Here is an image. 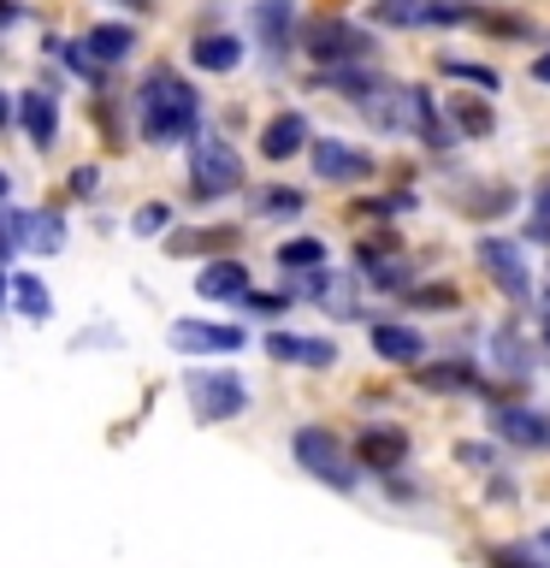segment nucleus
<instances>
[{
	"instance_id": "obj_1",
	"label": "nucleus",
	"mask_w": 550,
	"mask_h": 568,
	"mask_svg": "<svg viewBox=\"0 0 550 568\" xmlns=\"http://www.w3.org/2000/svg\"><path fill=\"white\" fill-rule=\"evenodd\" d=\"M136 119H142V136L154 149H172V142H195V124H202V95L177 78V71L154 65L136 89Z\"/></svg>"
},
{
	"instance_id": "obj_2",
	"label": "nucleus",
	"mask_w": 550,
	"mask_h": 568,
	"mask_svg": "<svg viewBox=\"0 0 550 568\" xmlns=\"http://www.w3.org/2000/svg\"><path fill=\"white\" fill-rule=\"evenodd\" d=\"M231 190H243V160L225 136H195L190 142V195L195 202H225Z\"/></svg>"
},
{
	"instance_id": "obj_3",
	"label": "nucleus",
	"mask_w": 550,
	"mask_h": 568,
	"mask_svg": "<svg viewBox=\"0 0 550 568\" xmlns=\"http://www.w3.org/2000/svg\"><path fill=\"white\" fill-rule=\"evenodd\" d=\"M291 456L319 479V486H332V491H349L355 486V456L344 450V438H337L332 426H296Z\"/></svg>"
},
{
	"instance_id": "obj_4",
	"label": "nucleus",
	"mask_w": 550,
	"mask_h": 568,
	"mask_svg": "<svg viewBox=\"0 0 550 568\" xmlns=\"http://www.w3.org/2000/svg\"><path fill=\"white\" fill-rule=\"evenodd\" d=\"M190 408H195V420H237L243 408H248V385H243V373H225V367H195L190 379Z\"/></svg>"
},
{
	"instance_id": "obj_5",
	"label": "nucleus",
	"mask_w": 550,
	"mask_h": 568,
	"mask_svg": "<svg viewBox=\"0 0 550 568\" xmlns=\"http://www.w3.org/2000/svg\"><path fill=\"white\" fill-rule=\"evenodd\" d=\"M302 48H308L319 65H361L373 53L367 30H355L349 18H314V24L302 30Z\"/></svg>"
},
{
	"instance_id": "obj_6",
	"label": "nucleus",
	"mask_w": 550,
	"mask_h": 568,
	"mask_svg": "<svg viewBox=\"0 0 550 568\" xmlns=\"http://www.w3.org/2000/svg\"><path fill=\"white\" fill-rule=\"evenodd\" d=\"M479 266L497 278V291L515 296V302H527L532 296V273H527V255H521V243L515 237H479Z\"/></svg>"
},
{
	"instance_id": "obj_7",
	"label": "nucleus",
	"mask_w": 550,
	"mask_h": 568,
	"mask_svg": "<svg viewBox=\"0 0 550 568\" xmlns=\"http://www.w3.org/2000/svg\"><path fill=\"white\" fill-rule=\"evenodd\" d=\"M314 172L326 178V184H367V178H373V154H361L355 142L319 136L314 142Z\"/></svg>"
},
{
	"instance_id": "obj_8",
	"label": "nucleus",
	"mask_w": 550,
	"mask_h": 568,
	"mask_svg": "<svg viewBox=\"0 0 550 568\" xmlns=\"http://www.w3.org/2000/svg\"><path fill=\"white\" fill-rule=\"evenodd\" d=\"M172 349H184V355H231V349H243V332L237 326H213V320H177Z\"/></svg>"
},
{
	"instance_id": "obj_9",
	"label": "nucleus",
	"mask_w": 550,
	"mask_h": 568,
	"mask_svg": "<svg viewBox=\"0 0 550 568\" xmlns=\"http://www.w3.org/2000/svg\"><path fill=\"white\" fill-rule=\"evenodd\" d=\"M248 24H255V42L278 60V53L291 48V36H296V0H255Z\"/></svg>"
},
{
	"instance_id": "obj_10",
	"label": "nucleus",
	"mask_w": 550,
	"mask_h": 568,
	"mask_svg": "<svg viewBox=\"0 0 550 568\" xmlns=\"http://www.w3.org/2000/svg\"><path fill=\"white\" fill-rule=\"evenodd\" d=\"M18 124H24V136L35 149H53V136H60V101L48 89H24L18 95Z\"/></svg>"
},
{
	"instance_id": "obj_11",
	"label": "nucleus",
	"mask_w": 550,
	"mask_h": 568,
	"mask_svg": "<svg viewBox=\"0 0 550 568\" xmlns=\"http://www.w3.org/2000/svg\"><path fill=\"white\" fill-rule=\"evenodd\" d=\"M403 456H408V433H397V426H367L355 438V462H367L373 474H390Z\"/></svg>"
},
{
	"instance_id": "obj_12",
	"label": "nucleus",
	"mask_w": 550,
	"mask_h": 568,
	"mask_svg": "<svg viewBox=\"0 0 550 568\" xmlns=\"http://www.w3.org/2000/svg\"><path fill=\"white\" fill-rule=\"evenodd\" d=\"M266 355L273 362H302V367H332L337 349L326 337H296V332H266Z\"/></svg>"
},
{
	"instance_id": "obj_13",
	"label": "nucleus",
	"mask_w": 550,
	"mask_h": 568,
	"mask_svg": "<svg viewBox=\"0 0 550 568\" xmlns=\"http://www.w3.org/2000/svg\"><path fill=\"white\" fill-rule=\"evenodd\" d=\"M195 291L207 302H243L248 296V266L243 261H207L202 278H195Z\"/></svg>"
},
{
	"instance_id": "obj_14",
	"label": "nucleus",
	"mask_w": 550,
	"mask_h": 568,
	"mask_svg": "<svg viewBox=\"0 0 550 568\" xmlns=\"http://www.w3.org/2000/svg\"><path fill=\"white\" fill-rule=\"evenodd\" d=\"M296 149H308V119L296 113H278V119H266V131H261V154L266 160H291Z\"/></svg>"
},
{
	"instance_id": "obj_15",
	"label": "nucleus",
	"mask_w": 550,
	"mask_h": 568,
	"mask_svg": "<svg viewBox=\"0 0 550 568\" xmlns=\"http://www.w3.org/2000/svg\"><path fill=\"white\" fill-rule=\"evenodd\" d=\"M367 337H373V355H385V362H397V367H415L426 355V337L415 326H390L385 320V326H373Z\"/></svg>"
},
{
	"instance_id": "obj_16",
	"label": "nucleus",
	"mask_w": 550,
	"mask_h": 568,
	"mask_svg": "<svg viewBox=\"0 0 550 568\" xmlns=\"http://www.w3.org/2000/svg\"><path fill=\"white\" fill-rule=\"evenodd\" d=\"M65 243V220L53 207H35V213H18V248H35V255H53Z\"/></svg>"
},
{
	"instance_id": "obj_17",
	"label": "nucleus",
	"mask_w": 550,
	"mask_h": 568,
	"mask_svg": "<svg viewBox=\"0 0 550 568\" xmlns=\"http://www.w3.org/2000/svg\"><path fill=\"white\" fill-rule=\"evenodd\" d=\"M131 48H136V30L131 24H95V30L83 36V53H89V60H101V65L131 60Z\"/></svg>"
},
{
	"instance_id": "obj_18",
	"label": "nucleus",
	"mask_w": 550,
	"mask_h": 568,
	"mask_svg": "<svg viewBox=\"0 0 550 568\" xmlns=\"http://www.w3.org/2000/svg\"><path fill=\"white\" fill-rule=\"evenodd\" d=\"M491 426H497V433H503L509 444H539V450L550 444V420L532 415V408H497Z\"/></svg>"
},
{
	"instance_id": "obj_19",
	"label": "nucleus",
	"mask_w": 550,
	"mask_h": 568,
	"mask_svg": "<svg viewBox=\"0 0 550 568\" xmlns=\"http://www.w3.org/2000/svg\"><path fill=\"white\" fill-rule=\"evenodd\" d=\"M190 60L202 71H237L243 65V42H237V36H195Z\"/></svg>"
},
{
	"instance_id": "obj_20",
	"label": "nucleus",
	"mask_w": 550,
	"mask_h": 568,
	"mask_svg": "<svg viewBox=\"0 0 550 568\" xmlns=\"http://www.w3.org/2000/svg\"><path fill=\"white\" fill-rule=\"evenodd\" d=\"M278 266H284V273H314V266H326V243H319V237L278 243Z\"/></svg>"
},
{
	"instance_id": "obj_21",
	"label": "nucleus",
	"mask_w": 550,
	"mask_h": 568,
	"mask_svg": "<svg viewBox=\"0 0 550 568\" xmlns=\"http://www.w3.org/2000/svg\"><path fill=\"white\" fill-rule=\"evenodd\" d=\"M373 24L415 30V24H426V0H373Z\"/></svg>"
},
{
	"instance_id": "obj_22",
	"label": "nucleus",
	"mask_w": 550,
	"mask_h": 568,
	"mask_svg": "<svg viewBox=\"0 0 550 568\" xmlns=\"http://www.w3.org/2000/svg\"><path fill=\"white\" fill-rule=\"evenodd\" d=\"M450 119L461 136H491V106L473 101V95H450Z\"/></svg>"
},
{
	"instance_id": "obj_23",
	"label": "nucleus",
	"mask_w": 550,
	"mask_h": 568,
	"mask_svg": "<svg viewBox=\"0 0 550 568\" xmlns=\"http://www.w3.org/2000/svg\"><path fill=\"white\" fill-rule=\"evenodd\" d=\"M420 385H426V390H473L479 373H473L468 362H438V367L420 373Z\"/></svg>"
},
{
	"instance_id": "obj_24",
	"label": "nucleus",
	"mask_w": 550,
	"mask_h": 568,
	"mask_svg": "<svg viewBox=\"0 0 550 568\" xmlns=\"http://www.w3.org/2000/svg\"><path fill=\"white\" fill-rule=\"evenodd\" d=\"M12 302H18V314H24V320H48V314H53V302H48V291H42V278H30V273H18V278H12Z\"/></svg>"
},
{
	"instance_id": "obj_25",
	"label": "nucleus",
	"mask_w": 550,
	"mask_h": 568,
	"mask_svg": "<svg viewBox=\"0 0 550 568\" xmlns=\"http://www.w3.org/2000/svg\"><path fill=\"white\" fill-rule=\"evenodd\" d=\"M415 131H420L426 149H456V131H450V119H444L438 106H432V95L420 101V124H415Z\"/></svg>"
},
{
	"instance_id": "obj_26",
	"label": "nucleus",
	"mask_w": 550,
	"mask_h": 568,
	"mask_svg": "<svg viewBox=\"0 0 550 568\" xmlns=\"http://www.w3.org/2000/svg\"><path fill=\"white\" fill-rule=\"evenodd\" d=\"M231 237H237V231H177L166 248L172 255H190V248H231Z\"/></svg>"
},
{
	"instance_id": "obj_27",
	"label": "nucleus",
	"mask_w": 550,
	"mask_h": 568,
	"mask_svg": "<svg viewBox=\"0 0 550 568\" xmlns=\"http://www.w3.org/2000/svg\"><path fill=\"white\" fill-rule=\"evenodd\" d=\"M527 237H532V243H550V184H539V195H532V220H527Z\"/></svg>"
},
{
	"instance_id": "obj_28",
	"label": "nucleus",
	"mask_w": 550,
	"mask_h": 568,
	"mask_svg": "<svg viewBox=\"0 0 550 568\" xmlns=\"http://www.w3.org/2000/svg\"><path fill=\"white\" fill-rule=\"evenodd\" d=\"M444 71H450V78H468V83H479V89H497V83H503L491 65H473V60H444Z\"/></svg>"
},
{
	"instance_id": "obj_29",
	"label": "nucleus",
	"mask_w": 550,
	"mask_h": 568,
	"mask_svg": "<svg viewBox=\"0 0 550 568\" xmlns=\"http://www.w3.org/2000/svg\"><path fill=\"white\" fill-rule=\"evenodd\" d=\"M261 213H302V190H284V184H273L261 195Z\"/></svg>"
},
{
	"instance_id": "obj_30",
	"label": "nucleus",
	"mask_w": 550,
	"mask_h": 568,
	"mask_svg": "<svg viewBox=\"0 0 550 568\" xmlns=\"http://www.w3.org/2000/svg\"><path fill=\"white\" fill-rule=\"evenodd\" d=\"M166 220H172V213H166V207H160V202H149V207H142V213H136V220H131V225L142 231V237H154V231H166Z\"/></svg>"
},
{
	"instance_id": "obj_31",
	"label": "nucleus",
	"mask_w": 550,
	"mask_h": 568,
	"mask_svg": "<svg viewBox=\"0 0 550 568\" xmlns=\"http://www.w3.org/2000/svg\"><path fill=\"white\" fill-rule=\"evenodd\" d=\"M415 302H420V308H456V291H450V284H438V291H415Z\"/></svg>"
},
{
	"instance_id": "obj_32",
	"label": "nucleus",
	"mask_w": 550,
	"mask_h": 568,
	"mask_svg": "<svg viewBox=\"0 0 550 568\" xmlns=\"http://www.w3.org/2000/svg\"><path fill=\"white\" fill-rule=\"evenodd\" d=\"M456 456L468 462V468H491V444H461Z\"/></svg>"
},
{
	"instance_id": "obj_33",
	"label": "nucleus",
	"mask_w": 550,
	"mask_h": 568,
	"mask_svg": "<svg viewBox=\"0 0 550 568\" xmlns=\"http://www.w3.org/2000/svg\"><path fill=\"white\" fill-rule=\"evenodd\" d=\"M95 166H78V172H71V195H95Z\"/></svg>"
},
{
	"instance_id": "obj_34",
	"label": "nucleus",
	"mask_w": 550,
	"mask_h": 568,
	"mask_svg": "<svg viewBox=\"0 0 550 568\" xmlns=\"http://www.w3.org/2000/svg\"><path fill=\"white\" fill-rule=\"evenodd\" d=\"M491 562H497V568H532L527 550H491Z\"/></svg>"
},
{
	"instance_id": "obj_35",
	"label": "nucleus",
	"mask_w": 550,
	"mask_h": 568,
	"mask_svg": "<svg viewBox=\"0 0 550 568\" xmlns=\"http://www.w3.org/2000/svg\"><path fill=\"white\" fill-rule=\"evenodd\" d=\"M539 314H544V349H550V291H539Z\"/></svg>"
},
{
	"instance_id": "obj_36",
	"label": "nucleus",
	"mask_w": 550,
	"mask_h": 568,
	"mask_svg": "<svg viewBox=\"0 0 550 568\" xmlns=\"http://www.w3.org/2000/svg\"><path fill=\"white\" fill-rule=\"evenodd\" d=\"M532 78H539V83H550V53H539V60H532Z\"/></svg>"
},
{
	"instance_id": "obj_37",
	"label": "nucleus",
	"mask_w": 550,
	"mask_h": 568,
	"mask_svg": "<svg viewBox=\"0 0 550 568\" xmlns=\"http://www.w3.org/2000/svg\"><path fill=\"white\" fill-rule=\"evenodd\" d=\"M7 124H12V95L0 89V131H7Z\"/></svg>"
},
{
	"instance_id": "obj_38",
	"label": "nucleus",
	"mask_w": 550,
	"mask_h": 568,
	"mask_svg": "<svg viewBox=\"0 0 550 568\" xmlns=\"http://www.w3.org/2000/svg\"><path fill=\"white\" fill-rule=\"evenodd\" d=\"M7 296H12V278H7V273H0V302H7Z\"/></svg>"
},
{
	"instance_id": "obj_39",
	"label": "nucleus",
	"mask_w": 550,
	"mask_h": 568,
	"mask_svg": "<svg viewBox=\"0 0 550 568\" xmlns=\"http://www.w3.org/2000/svg\"><path fill=\"white\" fill-rule=\"evenodd\" d=\"M0 202H7V172H0Z\"/></svg>"
},
{
	"instance_id": "obj_40",
	"label": "nucleus",
	"mask_w": 550,
	"mask_h": 568,
	"mask_svg": "<svg viewBox=\"0 0 550 568\" xmlns=\"http://www.w3.org/2000/svg\"><path fill=\"white\" fill-rule=\"evenodd\" d=\"M539 550H550V532H539Z\"/></svg>"
},
{
	"instance_id": "obj_41",
	"label": "nucleus",
	"mask_w": 550,
	"mask_h": 568,
	"mask_svg": "<svg viewBox=\"0 0 550 568\" xmlns=\"http://www.w3.org/2000/svg\"><path fill=\"white\" fill-rule=\"evenodd\" d=\"M124 7H149V0H124Z\"/></svg>"
}]
</instances>
